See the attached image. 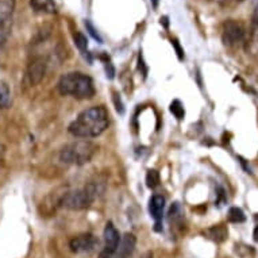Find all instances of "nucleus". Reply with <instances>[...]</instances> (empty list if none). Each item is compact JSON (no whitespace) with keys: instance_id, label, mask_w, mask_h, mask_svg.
I'll list each match as a JSON object with an SVG mask.
<instances>
[{"instance_id":"obj_1","label":"nucleus","mask_w":258,"mask_h":258,"mask_svg":"<svg viewBox=\"0 0 258 258\" xmlns=\"http://www.w3.org/2000/svg\"><path fill=\"white\" fill-rule=\"evenodd\" d=\"M110 124L108 112L103 106L89 107L77 115L68 127V132L76 138L89 140L102 136Z\"/></svg>"},{"instance_id":"obj_2","label":"nucleus","mask_w":258,"mask_h":258,"mask_svg":"<svg viewBox=\"0 0 258 258\" xmlns=\"http://www.w3.org/2000/svg\"><path fill=\"white\" fill-rule=\"evenodd\" d=\"M57 88L63 96H72L79 100L93 98L96 92L92 79L83 72H71L61 76Z\"/></svg>"},{"instance_id":"obj_3","label":"nucleus","mask_w":258,"mask_h":258,"mask_svg":"<svg viewBox=\"0 0 258 258\" xmlns=\"http://www.w3.org/2000/svg\"><path fill=\"white\" fill-rule=\"evenodd\" d=\"M98 152V146L89 140H77L65 145L59 152V160L67 165H85Z\"/></svg>"},{"instance_id":"obj_4","label":"nucleus","mask_w":258,"mask_h":258,"mask_svg":"<svg viewBox=\"0 0 258 258\" xmlns=\"http://www.w3.org/2000/svg\"><path fill=\"white\" fill-rule=\"evenodd\" d=\"M103 190L104 188H100V182H89L88 185L81 189L67 192L59 200V204L71 211H83L88 208L99 195H102Z\"/></svg>"},{"instance_id":"obj_5","label":"nucleus","mask_w":258,"mask_h":258,"mask_svg":"<svg viewBox=\"0 0 258 258\" xmlns=\"http://www.w3.org/2000/svg\"><path fill=\"white\" fill-rule=\"evenodd\" d=\"M14 7V0H0V46H3L9 39L13 26Z\"/></svg>"},{"instance_id":"obj_6","label":"nucleus","mask_w":258,"mask_h":258,"mask_svg":"<svg viewBox=\"0 0 258 258\" xmlns=\"http://www.w3.org/2000/svg\"><path fill=\"white\" fill-rule=\"evenodd\" d=\"M103 237H104V247H103L100 254H99V257L112 258V255H114L116 249H118L119 242H120L119 231L116 230V227H115L112 222H108V223L106 224V229H104Z\"/></svg>"},{"instance_id":"obj_7","label":"nucleus","mask_w":258,"mask_h":258,"mask_svg":"<svg viewBox=\"0 0 258 258\" xmlns=\"http://www.w3.org/2000/svg\"><path fill=\"white\" fill-rule=\"evenodd\" d=\"M245 37V30L242 27L241 23L235 21H227L223 25V33H222V39H223L224 45H237L241 42Z\"/></svg>"},{"instance_id":"obj_8","label":"nucleus","mask_w":258,"mask_h":258,"mask_svg":"<svg viewBox=\"0 0 258 258\" xmlns=\"http://www.w3.org/2000/svg\"><path fill=\"white\" fill-rule=\"evenodd\" d=\"M98 243L99 241L93 234H80L71 239L69 247L73 253H88V251H92L98 246Z\"/></svg>"},{"instance_id":"obj_9","label":"nucleus","mask_w":258,"mask_h":258,"mask_svg":"<svg viewBox=\"0 0 258 258\" xmlns=\"http://www.w3.org/2000/svg\"><path fill=\"white\" fill-rule=\"evenodd\" d=\"M45 73H46V61L42 57H35L27 67L26 79L30 85H37L42 81Z\"/></svg>"},{"instance_id":"obj_10","label":"nucleus","mask_w":258,"mask_h":258,"mask_svg":"<svg viewBox=\"0 0 258 258\" xmlns=\"http://www.w3.org/2000/svg\"><path fill=\"white\" fill-rule=\"evenodd\" d=\"M137 238L133 234L127 233L123 235V238L119 242V246L112 258H130L134 250H136Z\"/></svg>"},{"instance_id":"obj_11","label":"nucleus","mask_w":258,"mask_h":258,"mask_svg":"<svg viewBox=\"0 0 258 258\" xmlns=\"http://www.w3.org/2000/svg\"><path fill=\"white\" fill-rule=\"evenodd\" d=\"M164 210H165V199L164 196L154 195L149 202V212L154 220L157 226H160V222L164 216Z\"/></svg>"},{"instance_id":"obj_12","label":"nucleus","mask_w":258,"mask_h":258,"mask_svg":"<svg viewBox=\"0 0 258 258\" xmlns=\"http://www.w3.org/2000/svg\"><path fill=\"white\" fill-rule=\"evenodd\" d=\"M204 235L208 239L216 242V243H222L229 237V230H227V227L224 224H215V226H212V227L206 230Z\"/></svg>"},{"instance_id":"obj_13","label":"nucleus","mask_w":258,"mask_h":258,"mask_svg":"<svg viewBox=\"0 0 258 258\" xmlns=\"http://www.w3.org/2000/svg\"><path fill=\"white\" fill-rule=\"evenodd\" d=\"M30 6L37 13L55 14L57 11V7L53 0H30Z\"/></svg>"},{"instance_id":"obj_14","label":"nucleus","mask_w":258,"mask_h":258,"mask_svg":"<svg viewBox=\"0 0 258 258\" xmlns=\"http://www.w3.org/2000/svg\"><path fill=\"white\" fill-rule=\"evenodd\" d=\"M11 102H13V96L9 85L5 81H0V110H7L11 106Z\"/></svg>"},{"instance_id":"obj_15","label":"nucleus","mask_w":258,"mask_h":258,"mask_svg":"<svg viewBox=\"0 0 258 258\" xmlns=\"http://www.w3.org/2000/svg\"><path fill=\"white\" fill-rule=\"evenodd\" d=\"M229 220L231 223H242L246 220L245 212L242 211L241 208L231 207L229 210Z\"/></svg>"},{"instance_id":"obj_16","label":"nucleus","mask_w":258,"mask_h":258,"mask_svg":"<svg viewBox=\"0 0 258 258\" xmlns=\"http://www.w3.org/2000/svg\"><path fill=\"white\" fill-rule=\"evenodd\" d=\"M158 184H160V173L154 169L148 170V173H146V185L153 189V188L158 186Z\"/></svg>"},{"instance_id":"obj_17","label":"nucleus","mask_w":258,"mask_h":258,"mask_svg":"<svg viewBox=\"0 0 258 258\" xmlns=\"http://www.w3.org/2000/svg\"><path fill=\"white\" fill-rule=\"evenodd\" d=\"M170 112L178 119V120H181L184 118V115H185V111H184V107L178 100H174L172 104H170Z\"/></svg>"},{"instance_id":"obj_18","label":"nucleus","mask_w":258,"mask_h":258,"mask_svg":"<svg viewBox=\"0 0 258 258\" xmlns=\"http://www.w3.org/2000/svg\"><path fill=\"white\" fill-rule=\"evenodd\" d=\"M75 42H76V46L79 47L83 53L87 51V49H88V39H87V37H85L83 33H76V34H75ZM87 53H88V51H87Z\"/></svg>"},{"instance_id":"obj_19","label":"nucleus","mask_w":258,"mask_h":258,"mask_svg":"<svg viewBox=\"0 0 258 258\" xmlns=\"http://www.w3.org/2000/svg\"><path fill=\"white\" fill-rule=\"evenodd\" d=\"M85 27H87V30H88V31H89V34L92 35L93 38L96 39V41H99V42H100V43L103 42L102 37L99 35V33H98V31H96V29L93 27L92 23H91V22H89V21H85Z\"/></svg>"},{"instance_id":"obj_20","label":"nucleus","mask_w":258,"mask_h":258,"mask_svg":"<svg viewBox=\"0 0 258 258\" xmlns=\"http://www.w3.org/2000/svg\"><path fill=\"white\" fill-rule=\"evenodd\" d=\"M172 45H173V46L176 47V50H177L178 58L182 59V50H181V47H180V45L177 43V41H176V39H174V41H172Z\"/></svg>"},{"instance_id":"obj_21","label":"nucleus","mask_w":258,"mask_h":258,"mask_svg":"<svg viewBox=\"0 0 258 258\" xmlns=\"http://www.w3.org/2000/svg\"><path fill=\"white\" fill-rule=\"evenodd\" d=\"M253 238H254V241L258 242V224L254 227V231H253Z\"/></svg>"},{"instance_id":"obj_22","label":"nucleus","mask_w":258,"mask_h":258,"mask_svg":"<svg viewBox=\"0 0 258 258\" xmlns=\"http://www.w3.org/2000/svg\"><path fill=\"white\" fill-rule=\"evenodd\" d=\"M3 157H5V148L0 145V161H3Z\"/></svg>"},{"instance_id":"obj_23","label":"nucleus","mask_w":258,"mask_h":258,"mask_svg":"<svg viewBox=\"0 0 258 258\" xmlns=\"http://www.w3.org/2000/svg\"><path fill=\"white\" fill-rule=\"evenodd\" d=\"M141 258H153V253L152 251H146Z\"/></svg>"},{"instance_id":"obj_24","label":"nucleus","mask_w":258,"mask_h":258,"mask_svg":"<svg viewBox=\"0 0 258 258\" xmlns=\"http://www.w3.org/2000/svg\"><path fill=\"white\" fill-rule=\"evenodd\" d=\"M255 23L258 25V3H257V7H255Z\"/></svg>"},{"instance_id":"obj_25","label":"nucleus","mask_w":258,"mask_h":258,"mask_svg":"<svg viewBox=\"0 0 258 258\" xmlns=\"http://www.w3.org/2000/svg\"><path fill=\"white\" fill-rule=\"evenodd\" d=\"M158 2H160V0H152L153 7H154V9H157V6H158Z\"/></svg>"}]
</instances>
